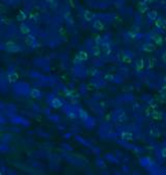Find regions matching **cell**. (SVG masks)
<instances>
[{
    "label": "cell",
    "mask_w": 166,
    "mask_h": 175,
    "mask_svg": "<svg viewBox=\"0 0 166 175\" xmlns=\"http://www.w3.org/2000/svg\"><path fill=\"white\" fill-rule=\"evenodd\" d=\"M68 116L71 118V119H75V118L77 117V114L75 112H69L68 113Z\"/></svg>",
    "instance_id": "obj_18"
},
{
    "label": "cell",
    "mask_w": 166,
    "mask_h": 175,
    "mask_svg": "<svg viewBox=\"0 0 166 175\" xmlns=\"http://www.w3.org/2000/svg\"><path fill=\"white\" fill-rule=\"evenodd\" d=\"M145 62H144V60H143L142 58H140V59H139V60H137V62H136V69L137 70H142L143 68H144V64Z\"/></svg>",
    "instance_id": "obj_10"
},
{
    "label": "cell",
    "mask_w": 166,
    "mask_h": 175,
    "mask_svg": "<svg viewBox=\"0 0 166 175\" xmlns=\"http://www.w3.org/2000/svg\"><path fill=\"white\" fill-rule=\"evenodd\" d=\"M120 138L125 140V141H131V140L133 139V135L131 132H129V131H123V132L120 133Z\"/></svg>",
    "instance_id": "obj_3"
},
{
    "label": "cell",
    "mask_w": 166,
    "mask_h": 175,
    "mask_svg": "<svg viewBox=\"0 0 166 175\" xmlns=\"http://www.w3.org/2000/svg\"><path fill=\"white\" fill-rule=\"evenodd\" d=\"M113 79H114V76H113L112 74H105L104 80H106V81H112Z\"/></svg>",
    "instance_id": "obj_15"
},
{
    "label": "cell",
    "mask_w": 166,
    "mask_h": 175,
    "mask_svg": "<svg viewBox=\"0 0 166 175\" xmlns=\"http://www.w3.org/2000/svg\"><path fill=\"white\" fill-rule=\"evenodd\" d=\"M126 119H127V116H126L125 112H123V111L119 112L114 117V120L116 122H124V121H126Z\"/></svg>",
    "instance_id": "obj_1"
},
{
    "label": "cell",
    "mask_w": 166,
    "mask_h": 175,
    "mask_svg": "<svg viewBox=\"0 0 166 175\" xmlns=\"http://www.w3.org/2000/svg\"><path fill=\"white\" fill-rule=\"evenodd\" d=\"M80 62H82V60L80 59V58H79V56H78V55H77V56H76V58H75V59H74V63H75V64H79Z\"/></svg>",
    "instance_id": "obj_23"
},
{
    "label": "cell",
    "mask_w": 166,
    "mask_h": 175,
    "mask_svg": "<svg viewBox=\"0 0 166 175\" xmlns=\"http://www.w3.org/2000/svg\"><path fill=\"white\" fill-rule=\"evenodd\" d=\"M23 32H25V33H27L28 31H29V29L27 28V27H23V30H22Z\"/></svg>",
    "instance_id": "obj_26"
},
{
    "label": "cell",
    "mask_w": 166,
    "mask_h": 175,
    "mask_svg": "<svg viewBox=\"0 0 166 175\" xmlns=\"http://www.w3.org/2000/svg\"><path fill=\"white\" fill-rule=\"evenodd\" d=\"M148 132H150V135L153 137V138H158L160 135V130L157 127H151Z\"/></svg>",
    "instance_id": "obj_4"
},
{
    "label": "cell",
    "mask_w": 166,
    "mask_h": 175,
    "mask_svg": "<svg viewBox=\"0 0 166 175\" xmlns=\"http://www.w3.org/2000/svg\"><path fill=\"white\" fill-rule=\"evenodd\" d=\"M78 56L80 58V59L82 60V62H84V60L88 59V53H87L86 51H80L79 54H78Z\"/></svg>",
    "instance_id": "obj_9"
},
{
    "label": "cell",
    "mask_w": 166,
    "mask_h": 175,
    "mask_svg": "<svg viewBox=\"0 0 166 175\" xmlns=\"http://www.w3.org/2000/svg\"><path fill=\"white\" fill-rule=\"evenodd\" d=\"M155 43L157 44V45H160V44H162V38H161V37L155 38Z\"/></svg>",
    "instance_id": "obj_19"
},
{
    "label": "cell",
    "mask_w": 166,
    "mask_h": 175,
    "mask_svg": "<svg viewBox=\"0 0 166 175\" xmlns=\"http://www.w3.org/2000/svg\"><path fill=\"white\" fill-rule=\"evenodd\" d=\"M162 59H163V62H165L166 63V52L162 55Z\"/></svg>",
    "instance_id": "obj_27"
},
{
    "label": "cell",
    "mask_w": 166,
    "mask_h": 175,
    "mask_svg": "<svg viewBox=\"0 0 166 175\" xmlns=\"http://www.w3.org/2000/svg\"><path fill=\"white\" fill-rule=\"evenodd\" d=\"M150 17H151V18H155V17H156V14H151Z\"/></svg>",
    "instance_id": "obj_28"
},
{
    "label": "cell",
    "mask_w": 166,
    "mask_h": 175,
    "mask_svg": "<svg viewBox=\"0 0 166 175\" xmlns=\"http://www.w3.org/2000/svg\"><path fill=\"white\" fill-rule=\"evenodd\" d=\"M142 49L144 50L145 52H153V51H154V49H155V46H154V44L147 43V44H145V45L142 47Z\"/></svg>",
    "instance_id": "obj_7"
},
{
    "label": "cell",
    "mask_w": 166,
    "mask_h": 175,
    "mask_svg": "<svg viewBox=\"0 0 166 175\" xmlns=\"http://www.w3.org/2000/svg\"><path fill=\"white\" fill-rule=\"evenodd\" d=\"M157 107V104H150L146 108H145V111H144V114H145V116H152L153 115V113L155 112V108Z\"/></svg>",
    "instance_id": "obj_2"
},
{
    "label": "cell",
    "mask_w": 166,
    "mask_h": 175,
    "mask_svg": "<svg viewBox=\"0 0 166 175\" xmlns=\"http://www.w3.org/2000/svg\"><path fill=\"white\" fill-rule=\"evenodd\" d=\"M79 117L84 121L88 119V115H87V113L85 111H83V109H79Z\"/></svg>",
    "instance_id": "obj_11"
},
{
    "label": "cell",
    "mask_w": 166,
    "mask_h": 175,
    "mask_svg": "<svg viewBox=\"0 0 166 175\" xmlns=\"http://www.w3.org/2000/svg\"><path fill=\"white\" fill-rule=\"evenodd\" d=\"M33 42H34V38H32V37H28L27 39H26V43L29 44V45L30 44H32Z\"/></svg>",
    "instance_id": "obj_20"
},
{
    "label": "cell",
    "mask_w": 166,
    "mask_h": 175,
    "mask_svg": "<svg viewBox=\"0 0 166 175\" xmlns=\"http://www.w3.org/2000/svg\"><path fill=\"white\" fill-rule=\"evenodd\" d=\"M152 118L155 121H159V120H161L163 118V113L162 112H159V111H155L154 113H153Z\"/></svg>",
    "instance_id": "obj_5"
},
{
    "label": "cell",
    "mask_w": 166,
    "mask_h": 175,
    "mask_svg": "<svg viewBox=\"0 0 166 175\" xmlns=\"http://www.w3.org/2000/svg\"><path fill=\"white\" fill-rule=\"evenodd\" d=\"M156 65V59L155 58H148L147 60V67L152 69V68H154V66Z\"/></svg>",
    "instance_id": "obj_14"
},
{
    "label": "cell",
    "mask_w": 166,
    "mask_h": 175,
    "mask_svg": "<svg viewBox=\"0 0 166 175\" xmlns=\"http://www.w3.org/2000/svg\"><path fill=\"white\" fill-rule=\"evenodd\" d=\"M8 78H10V81H16L18 79V75H17V73H15V72H12L8 74Z\"/></svg>",
    "instance_id": "obj_13"
},
{
    "label": "cell",
    "mask_w": 166,
    "mask_h": 175,
    "mask_svg": "<svg viewBox=\"0 0 166 175\" xmlns=\"http://www.w3.org/2000/svg\"><path fill=\"white\" fill-rule=\"evenodd\" d=\"M91 54H93L94 56H100V54H101V50H100L99 46H94L93 48H91Z\"/></svg>",
    "instance_id": "obj_8"
},
{
    "label": "cell",
    "mask_w": 166,
    "mask_h": 175,
    "mask_svg": "<svg viewBox=\"0 0 166 175\" xmlns=\"http://www.w3.org/2000/svg\"><path fill=\"white\" fill-rule=\"evenodd\" d=\"M123 62L126 63V64H131V63H132V58H129L128 55H125L124 58H123Z\"/></svg>",
    "instance_id": "obj_17"
},
{
    "label": "cell",
    "mask_w": 166,
    "mask_h": 175,
    "mask_svg": "<svg viewBox=\"0 0 166 175\" xmlns=\"http://www.w3.org/2000/svg\"><path fill=\"white\" fill-rule=\"evenodd\" d=\"M51 105L53 106V107H60L62 105V102H61V100L58 99V98H53L52 99V101H51Z\"/></svg>",
    "instance_id": "obj_6"
},
{
    "label": "cell",
    "mask_w": 166,
    "mask_h": 175,
    "mask_svg": "<svg viewBox=\"0 0 166 175\" xmlns=\"http://www.w3.org/2000/svg\"><path fill=\"white\" fill-rule=\"evenodd\" d=\"M164 81H165V82H166V76H165V78H164Z\"/></svg>",
    "instance_id": "obj_29"
},
{
    "label": "cell",
    "mask_w": 166,
    "mask_h": 175,
    "mask_svg": "<svg viewBox=\"0 0 166 175\" xmlns=\"http://www.w3.org/2000/svg\"><path fill=\"white\" fill-rule=\"evenodd\" d=\"M85 17H86L87 20H91V19H93V15L89 14V13H87V14L85 15Z\"/></svg>",
    "instance_id": "obj_24"
},
{
    "label": "cell",
    "mask_w": 166,
    "mask_h": 175,
    "mask_svg": "<svg viewBox=\"0 0 166 175\" xmlns=\"http://www.w3.org/2000/svg\"><path fill=\"white\" fill-rule=\"evenodd\" d=\"M103 27H104V26H103V24H102L100 21H97V22L95 23V28H97V29H99V30H101V29H103Z\"/></svg>",
    "instance_id": "obj_16"
},
{
    "label": "cell",
    "mask_w": 166,
    "mask_h": 175,
    "mask_svg": "<svg viewBox=\"0 0 166 175\" xmlns=\"http://www.w3.org/2000/svg\"><path fill=\"white\" fill-rule=\"evenodd\" d=\"M161 95H162V97H166V87L162 88V90H161Z\"/></svg>",
    "instance_id": "obj_22"
},
{
    "label": "cell",
    "mask_w": 166,
    "mask_h": 175,
    "mask_svg": "<svg viewBox=\"0 0 166 175\" xmlns=\"http://www.w3.org/2000/svg\"><path fill=\"white\" fill-rule=\"evenodd\" d=\"M160 153H161V156H162V157H166V147L162 148Z\"/></svg>",
    "instance_id": "obj_21"
},
{
    "label": "cell",
    "mask_w": 166,
    "mask_h": 175,
    "mask_svg": "<svg viewBox=\"0 0 166 175\" xmlns=\"http://www.w3.org/2000/svg\"><path fill=\"white\" fill-rule=\"evenodd\" d=\"M95 42H97L98 44H100V43H103V42H102V40H101V38H100V37H98V38H97V40H95Z\"/></svg>",
    "instance_id": "obj_25"
},
{
    "label": "cell",
    "mask_w": 166,
    "mask_h": 175,
    "mask_svg": "<svg viewBox=\"0 0 166 175\" xmlns=\"http://www.w3.org/2000/svg\"><path fill=\"white\" fill-rule=\"evenodd\" d=\"M31 96L33 98H40L41 97V92L38 91L37 89H33V90H31Z\"/></svg>",
    "instance_id": "obj_12"
}]
</instances>
